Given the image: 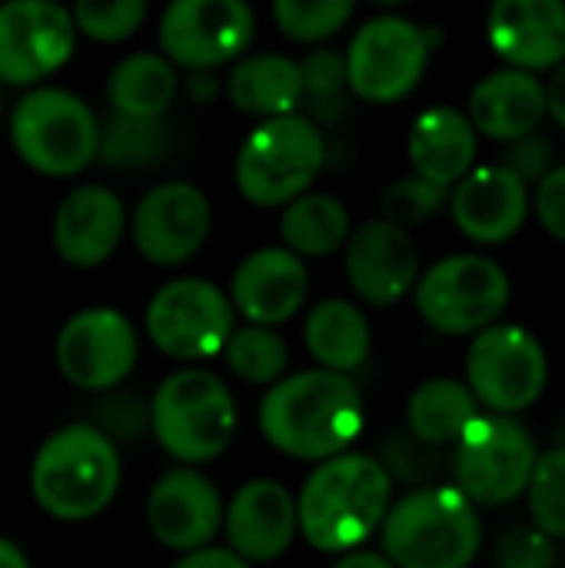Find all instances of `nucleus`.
<instances>
[{"mask_svg":"<svg viewBox=\"0 0 565 568\" xmlns=\"http://www.w3.org/2000/svg\"><path fill=\"white\" fill-rule=\"evenodd\" d=\"M260 429L283 456L323 463L363 433V396L346 373L323 366L283 376L260 403Z\"/></svg>","mask_w":565,"mask_h":568,"instance_id":"f257e3e1","label":"nucleus"},{"mask_svg":"<svg viewBox=\"0 0 565 568\" xmlns=\"http://www.w3.org/2000/svg\"><path fill=\"white\" fill-rule=\"evenodd\" d=\"M393 506V476L363 453L323 459L296 496V529L320 552H353Z\"/></svg>","mask_w":565,"mask_h":568,"instance_id":"f03ea898","label":"nucleus"},{"mask_svg":"<svg viewBox=\"0 0 565 568\" xmlns=\"http://www.w3.org/2000/svg\"><path fill=\"white\" fill-rule=\"evenodd\" d=\"M120 489V453L113 439L87 423L63 426L43 439L30 466V493L57 523L100 516Z\"/></svg>","mask_w":565,"mask_h":568,"instance_id":"7ed1b4c3","label":"nucleus"},{"mask_svg":"<svg viewBox=\"0 0 565 568\" xmlns=\"http://www.w3.org/2000/svg\"><path fill=\"white\" fill-rule=\"evenodd\" d=\"M380 542L396 568H470L483 523L456 486H423L386 509Z\"/></svg>","mask_w":565,"mask_h":568,"instance_id":"20e7f679","label":"nucleus"},{"mask_svg":"<svg viewBox=\"0 0 565 568\" xmlns=\"http://www.w3.org/2000/svg\"><path fill=\"white\" fill-rule=\"evenodd\" d=\"M326 166L323 130L303 116H270L260 120L236 150L233 180L246 203L273 210L286 206L306 193Z\"/></svg>","mask_w":565,"mask_h":568,"instance_id":"39448f33","label":"nucleus"},{"mask_svg":"<svg viewBox=\"0 0 565 568\" xmlns=\"http://www.w3.org/2000/svg\"><path fill=\"white\" fill-rule=\"evenodd\" d=\"M17 156L40 176L70 180L97 163L100 120L63 87H30L7 116Z\"/></svg>","mask_w":565,"mask_h":568,"instance_id":"423d86ee","label":"nucleus"},{"mask_svg":"<svg viewBox=\"0 0 565 568\" xmlns=\"http://www.w3.org/2000/svg\"><path fill=\"white\" fill-rule=\"evenodd\" d=\"M150 429L167 456L200 466L226 453L236 433L230 386L206 369L170 373L150 399Z\"/></svg>","mask_w":565,"mask_h":568,"instance_id":"0eeeda50","label":"nucleus"},{"mask_svg":"<svg viewBox=\"0 0 565 568\" xmlns=\"http://www.w3.org/2000/svg\"><path fill=\"white\" fill-rule=\"evenodd\" d=\"M436 40V30H426L396 13L366 20L343 53L350 93L376 106L406 100L420 87Z\"/></svg>","mask_w":565,"mask_h":568,"instance_id":"6e6552de","label":"nucleus"},{"mask_svg":"<svg viewBox=\"0 0 565 568\" xmlns=\"http://www.w3.org/2000/svg\"><path fill=\"white\" fill-rule=\"evenodd\" d=\"M420 316L446 336H470L493 326L509 306L506 270L480 253H456L420 273L416 286Z\"/></svg>","mask_w":565,"mask_h":568,"instance_id":"1a4fd4ad","label":"nucleus"},{"mask_svg":"<svg viewBox=\"0 0 565 568\" xmlns=\"http://www.w3.org/2000/svg\"><path fill=\"white\" fill-rule=\"evenodd\" d=\"M533 466L536 443L509 413H480L456 439V489L476 506H506L519 499Z\"/></svg>","mask_w":565,"mask_h":568,"instance_id":"9d476101","label":"nucleus"},{"mask_svg":"<svg viewBox=\"0 0 565 568\" xmlns=\"http://www.w3.org/2000/svg\"><path fill=\"white\" fill-rule=\"evenodd\" d=\"M143 326L150 343L163 356L200 363L223 353L236 326V310L216 283L200 276H180L153 293V300L147 303Z\"/></svg>","mask_w":565,"mask_h":568,"instance_id":"9b49d317","label":"nucleus"},{"mask_svg":"<svg viewBox=\"0 0 565 568\" xmlns=\"http://www.w3.org/2000/svg\"><path fill=\"white\" fill-rule=\"evenodd\" d=\"M549 383V359L543 343L513 323L480 329L466 353V386L493 413L529 409Z\"/></svg>","mask_w":565,"mask_h":568,"instance_id":"f8f14e48","label":"nucleus"},{"mask_svg":"<svg viewBox=\"0 0 565 568\" xmlns=\"http://www.w3.org/2000/svg\"><path fill=\"white\" fill-rule=\"evenodd\" d=\"M256 17L246 0H170L160 17V50L173 67L216 70L246 53Z\"/></svg>","mask_w":565,"mask_h":568,"instance_id":"ddd939ff","label":"nucleus"},{"mask_svg":"<svg viewBox=\"0 0 565 568\" xmlns=\"http://www.w3.org/2000/svg\"><path fill=\"white\" fill-rule=\"evenodd\" d=\"M57 369L60 376L87 393H107L120 386L137 359L140 339L133 323L110 306H90L73 313L57 333Z\"/></svg>","mask_w":565,"mask_h":568,"instance_id":"4468645a","label":"nucleus"},{"mask_svg":"<svg viewBox=\"0 0 565 568\" xmlns=\"http://www.w3.org/2000/svg\"><path fill=\"white\" fill-rule=\"evenodd\" d=\"M70 7L57 0L0 3V87H37L77 50Z\"/></svg>","mask_w":565,"mask_h":568,"instance_id":"2eb2a0df","label":"nucleus"},{"mask_svg":"<svg viewBox=\"0 0 565 568\" xmlns=\"http://www.w3.org/2000/svg\"><path fill=\"white\" fill-rule=\"evenodd\" d=\"M210 226V200L196 183L186 180L150 186L130 216L133 246L150 266H180L193 260L203 250Z\"/></svg>","mask_w":565,"mask_h":568,"instance_id":"dca6fc26","label":"nucleus"},{"mask_svg":"<svg viewBox=\"0 0 565 568\" xmlns=\"http://www.w3.org/2000/svg\"><path fill=\"white\" fill-rule=\"evenodd\" d=\"M343 266L353 293L370 306H393L413 293L420 280V253L410 233L383 216L350 230Z\"/></svg>","mask_w":565,"mask_h":568,"instance_id":"f3484780","label":"nucleus"},{"mask_svg":"<svg viewBox=\"0 0 565 568\" xmlns=\"http://www.w3.org/2000/svg\"><path fill=\"white\" fill-rule=\"evenodd\" d=\"M147 523L153 539L173 552L210 546L223 529V499L216 483L190 466L163 473L150 489Z\"/></svg>","mask_w":565,"mask_h":568,"instance_id":"a211bd4d","label":"nucleus"},{"mask_svg":"<svg viewBox=\"0 0 565 568\" xmlns=\"http://www.w3.org/2000/svg\"><path fill=\"white\" fill-rule=\"evenodd\" d=\"M127 233L123 200L100 183L73 186L53 213V250L73 270L103 266Z\"/></svg>","mask_w":565,"mask_h":568,"instance_id":"6ab92c4d","label":"nucleus"},{"mask_svg":"<svg viewBox=\"0 0 565 568\" xmlns=\"http://www.w3.org/2000/svg\"><path fill=\"white\" fill-rule=\"evenodd\" d=\"M453 223L463 236L483 246L513 240L529 216V186L503 163L473 166L453 183Z\"/></svg>","mask_w":565,"mask_h":568,"instance_id":"aec40b11","label":"nucleus"},{"mask_svg":"<svg viewBox=\"0 0 565 568\" xmlns=\"http://www.w3.org/2000/svg\"><path fill=\"white\" fill-rule=\"evenodd\" d=\"M310 293L306 263L286 246L253 250L230 280V303L246 323L280 326L300 313Z\"/></svg>","mask_w":565,"mask_h":568,"instance_id":"412c9836","label":"nucleus"},{"mask_svg":"<svg viewBox=\"0 0 565 568\" xmlns=\"http://www.w3.org/2000/svg\"><path fill=\"white\" fill-rule=\"evenodd\" d=\"M486 33L509 67L553 70L565 60V0H493Z\"/></svg>","mask_w":565,"mask_h":568,"instance_id":"4be33fe9","label":"nucleus"},{"mask_svg":"<svg viewBox=\"0 0 565 568\" xmlns=\"http://www.w3.org/2000/svg\"><path fill=\"white\" fill-rule=\"evenodd\" d=\"M223 529L236 556L246 562H273L293 546L296 499L273 479H253L223 509Z\"/></svg>","mask_w":565,"mask_h":568,"instance_id":"5701e85b","label":"nucleus"},{"mask_svg":"<svg viewBox=\"0 0 565 568\" xmlns=\"http://www.w3.org/2000/svg\"><path fill=\"white\" fill-rule=\"evenodd\" d=\"M466 116L490 140H519L546 120V83L519 67L496 70L473 87Z\"/></svg>","mask_w":565,"mask_h":568,"instance_id":"b1692460","label":"nucleus"},{"mask_svg":"<svg viewBox=\"0 0 565 568\" xmlns=\"http://www.w3.org/2000/svg\"><path fill=\"white\" fill-rule=\"evenodd\" d=\"M476 126L456 106H430L410 126V163L413 173L440 186L460 183L476 160Z\"/></svg>","mask_w":565,"mask_h":568,"instance_id":"393cba45","label":"nucleus"},{"mask_svg":"<svg viewBox=\"0 0 565 568\" xmlns=\"http://www.w3.org/2000/svg\"><path fill=\"white\" fill-rule=\"evenodd\" d=\"M226 97L256 120L296 113L303 103L300 63L286 53H243L226 77Z\"/></svg>","mask_w":565,"mask_h":568,"instance_id":"a878e982","label":"nucleus"},{"mask_svg":"<svg viewBox=\"0 0 565 568\" xmlns=\"http://www.w3.org/2000/svg\"><path fill=\"white\" fill-rule=\"evenodd\" d=\"M303 339L310 356L333 373H353L366 363L373 333L370 320L350 300H323L310 310Z\"/></svg>","mask_w":565,"mask_h":568,"instance_id":"bb28decb","label":"nucleus"},{"mask_svg":"<svg viewBox=\"0 0 565 568\" xmlns=\"http://www.w3.org/2000/svg\"><path fill=\"white\" fill-rule=\"evenodd\" d=\"M180 93V73L163 53H130L107 77L110 110L130 116H167Z\"/></svg>","mask_w":565,"mask_h":568,"instance_id":"cd10ccee","label":"nucleus"},{"mask_svg":"<svg viewBox=\"0 0 565 568\" xmlns=\"http://www.w3.org/2000/svg\"><path fill=\"white\" fill-rule=\"evenodd\" d=\"M173 150V130L167 116H130L110 110L100 120L97 160L117 173H143L160 166Z\"/></svg>","mask_w":565,"mask_h":568,"instance_id":"c85d7f7f","label":"nucleus"},{"mask_svg":"<svg viewBox=\"0 0 565 568\" xmlns=\"http://www.w3.org/2000/svg\"><path fill=\"white\" fill-rule=\"evenodd\" d=\"M350 230H353L350 210L333 193L306 190L296 200H290L280 216L283 246L293 250L300 260H320L336 253L346 243Z\"/></svg>","mask_w":565,"mask_h":568,"instance_id":"c756f323","label":"nucleus"},{"mask_svg":"<svg viewBox=\"0 0 565 568\" xmlns=\"http://www.w3.org/2000/svg\"><path fill=\"white\" fill-rule=\"evenodd\" d=\"M480 416V399L466 383L456 379H426L413 389L406 403L410 433L430 446L456 443L460 433Z\"/></svg>","mask_w":565,"mask_h":568,"instance_id":"7c9ffc66","label":"nucleus"},{"mask_svg":"<svg viewBox=\"0 0 565 568\" xmlns=\"http://www.w3.org/2000/svg\"><path fill=\"white\" fill-rule=\"evenodd\" d=\"M223 356L233 376L250 386H273L276 379H283L290 366L286 339L273 326H260V323L233 326Z\"/></svg>","mask_w":565,"mask_h":568,"instance_id":"2f4dec72","label":"nucleus"},{"mask_svg":"<svg viewBox=\"0 0 565 568\" xmlns=\"http://www.w3.org/2000/svg\"><path fill=\"white\" fill-rule=\"evenodd\" d=\"M300 63V80H303V103L306 113L316 126L333 123L346 113V97H350V77H346V57L340 50L320 47L310 50Z\"/></svg>","mask_w":565,"mask_h":568,"instance_id":"473e14b6","label":"nucleus"},{"mask_svg":"<svg viewBox=\"0 0 565 568\" xmlns=\"http://www.w3.org/2000/svg\"><path fill=\"white\" fill-rule=\"evenodd\" d=\"M353 13L356 0H273V20L280 33L306 47L336 37Z\"/></svg>","mask_w":565,"mask_h":568,"instance_id":"72a5a7b5","label":"nucleus"},{"mask_svg":"<svg viewBox=\"0 0 565 568\" xmlns=\"http://www.w3.org/2000/svg\"><path fill=\"white\" fill-rule=\"evenodd\" d=\"M526 496L533 526L549 539H565V449H549L546 456H536Z\"/></svg>","mask_w":565,"mask_h":568,"instance_id":"f704fd0d","label":"nucleus"},{"mask_svg":"<svg viewBox=\"0 0 565 568\" xmlns=\"http://www.w3.org/2000/svg\"><path fill=\"white\" fill-rule=\"evenodd\" d=\"M70 17L77 33L97 43H120L143 27L147 0H73Z\"/></svg>","mask_w":565,"mask_h":568,"instance_id":"c9c22d12","label":"nucleus"},{"mask_svg":"<svg viewBox=\"0 0 565 568\" xmlns=\"http://www.w3.org/2000/svg\"><path fill=\"white\" fill-rule=\"evenodd\" d=\"M446 193H450L446 186L413 173V176H400V180H393L386 186V193L380 200V210H383V220L410 230V226H420V223L433 220L443 210Z\"/></svg>","mask_w":565,"mask_h":568,"instance_id":"e433bc0d","label":"nucleus"},{"mask_svg":"<svg viewBox=\"0 0 565 568\" xmlns=\"http://www.w3.org/2000/svg\"><path fill=\"white\" fill-rule=\"evenodd\" d=\"M556 539L536 526H513L496 542V568H556Z\"/></svg>","mask_w":565,"mask_h":568,"instance_id":"4c0bfd02","label":"nucleus"},{"mask_svg":"<svg viewBox=\"0 0 565 568\" xmlns=\"http://www.w3.org/2000/svg\"><path fill=\"white\" fill-rule=\"evenodd\" d=\"M503 166L513 170L526 186H529V183H539V180L556 166V146H553V140H546L539 130H533V133H526V136L506 143Z\"/></svg>","mask_w":565,"mask_h":568,"instance_id":"58836bf2","label":"nucleus"},{"mask_svg":"<svg viewBox=\"0 0 565 568\" xmlns=\"http://www.w3.org/2000/svg\"><path fill=\"white\" fill-rule=\"evenodd\" d=\"M436 446H430V443H423V439H416L413 433H406V436H393L390 443H386V459H383V466H386V473L393 476H400V479H406V483H423V479H430L433 473H436Z\"/></svg>","mask_w":565,"mask_h":568,"instance_id":"ea45409f","label":"nucleus"},{"mask_svg":"<svg viewBox=\"0 0 565 568\" xmlns=\"http://www.w3.org/2000/svg\"><path fill=\"white\" fill-rule=\"evenodd\" d=\"M536 216L549 236L565 243V163L553 166L536 186Z\"/></svg>","mask_w":565,"mask_h":568,"instance_id":"a19ab883","label":"nucleus"},{"mask_svg":"<svg viewBox=\"0 0 565 568\" xmlns=\"http://www.w3.org/2000/svg\"><path fill=\"white\" fill-rule=\"evenodd\" d=\"M143 423H150V413L140 406V399L133 396H110V403L103 406V433H133Z\"/></svg>","mask_w":565,"mask_h":568,"instance_id":"79ce46f5","label":"nucleus"},{"mask_svg":"<svg viewBox=\"0 0 565 568\" xmlns=\"http://www.w3.org/2000/svg\"><path fill=\"white\" fill-rule=\"evenodd\" d=\"M173 568H250L243 556H236L233 549H216V546H203L193 552H183V559Z\"/></svg>","mask_w":565,"mask_h":568,"instance_id":"37998d69","label":"nucleus"},{"mask_svg":"<svg viewBox=\"0 0 565 568\" xmlns=\"http://www.w3.org/2000/svg\"><path fill=\"white\" fill-rule=\"evenodd\" d=\"M180 90L186 93L190 103L206 106L220 97V80L216 70H186V80H180Z\"/></svg>","mask_w":565,"mask_h":568,"instance_id":"c03bdc74","label":"nucleus"},{"mask_svg":"<svg viewBox=\"0 0 565 568\" xmlns=\"http://www.w3.org/2000/svg\"><path fill=\"white\" fill-rule=\"evenodd\" d=\"M546 113L556 120L559 130H565V60L553 67V77L546 83Z\"/></svg>","mask_w":565,"mask_h":568,"instance_id":"a18cd8bd","label":"nucleus"},{"mask_svg":"<svg viewBox=\"0 0 565 568\" xmlns=\"http://www.w3.org/2000/svg\"><path fill=\"white\" fill-rule=\"evenodd\" d=\"M333 568H396L383 552H346Z\"/></svg>","mask_w":565,"mask_h":568,"instance_id":"49530a36","label":"nucleus"},{"mask_svg":"<svg viewBox=\"0 0 565 568\" xmlns=\"http://www.w3.org/2000/svg\"><path fill=\"white\" fill-rule=\"evenodd\" d=\"M0 568H30V559L23 556V549L3 536H0Z\"/></svg>","mask_w":565,"mask_h":568,"instance_id":"de8ad7c7","label":"nucleus"},{"mask_svg":"<svg viewBox=\"0 0 565 568\" xmlns=\"http://www.w3.org/2000/svg\"><path fill=\"white\" fill-rule=\"evenodd\" d=\"M373 3H380V7H403V3H413V0H373Z\"/></svg>","mask_w":565,"mask_h":568,"instance_id":"09e8293b","label":"nucleus"},{"mask_svg":"<svg viewBox=\"0 0 565 568\" xmlns=\"http://www.w3.org/2000/svg\"><path fill=\"white\" fill-rule=\"evenodd\" d=\"M0 120H3V87H0Z\"/></svg>","mask_w":565,"mask_h":568,"instance_id":"8fccbe9b","label":"nucleus"}]
</instances>
